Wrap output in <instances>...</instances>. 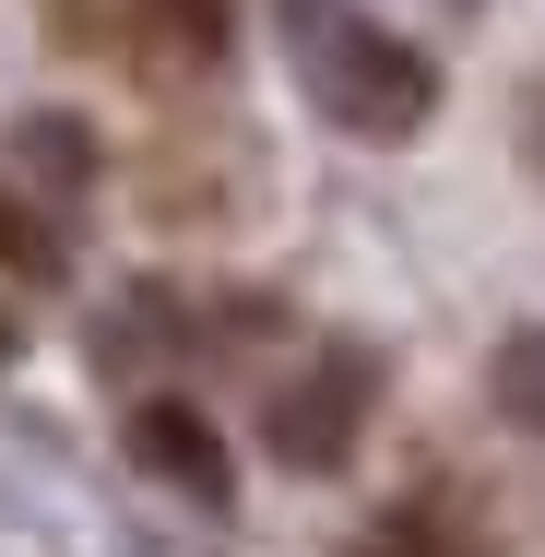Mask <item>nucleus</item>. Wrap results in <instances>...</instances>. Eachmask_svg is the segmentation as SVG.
I'll list each match as a JSON object with an SVG mask.
<instances>
[{
	"label": "nucleus",
	"mask_w": 545,
	"mask_h": 557,
	"mask_svg": "<svg viewBox=\"0 0 545 557\" xmlns=\"http://www.w3.org/2000/svg\"><path fill=\"white\" fill-rule=\"evenodd\" d=\"M12 178H24L48 214H72V202L96 190V131H84V119H60V108L12 119Z\"/></svg>",
	"instance_id": "4"
},
{
	"label": "nucleus",
	"mask_w": 545,
	"mask_h": 557,
	"mask_svg": "<svg viewBox=\"0 0 545 557\" xmlns=\"http://www.w3.org/2000/svg\"><path fill=\"white\" fill-rule=\"evenodd\" d=\"M0 261L12 273H60V225H48L36 190H0Z\"/></svg>",
	"instance_id": "6"
},
{
	"label": "nucleus",
	"mask_w": 545,
	"mask_h": 557,
	"mask_svg": "<svg viewBox=\"0 0 545 557\" xmlns=\"http://www.w3.org/2000/svg\"><path fill=\"white\" fill-rule=\"evenodd\" d=\"M309 96H321V119L356 131V143H416L428 108H438V72H428V48L380 36V24H356V12H309Z\"/></svg>",
	"instance_id": "1"
},
{
	"label": "nucleus",
	"mask_w": 545,
	"mask_h": 557,
	"mask_svg": "<svg viewBox=\"0 0 545 557\" xmlns=\"http://www.w3.org/2000/svg\"><path fill=\"white\" fill-rule=\"evenodd\" d=\"M486 392H498V416H510V428H534V440H545V333H510V344H498Z\"/></svg>",
	"instance_id": "5"
},
{
	"label": "nucleus",
	"mask_w": 545,
	"mask_h": 557,
	"mask_svg": "<svg viewBox=\"0 0 545 557\" xmlns=\"http://www.w3.org/2000/svg\"><path fill=\"white\" fill-rule=\"evenodd\" d=\"M143 12H154V36H166V48L225 60V0H143Z\"/></svg>",
	"instance_id": "7"
},
{
	"label": "nucleus",
	"mask_w": 545,
	"mask_h": 557,
	"mask_svg": "<svg viewBox=\"0 0 545 557\" xmlns=\"http://www.w3.org/2000/svg\"><path fill=\"white\" fill-rule=\"evenodd\" d=\"M131 462L154 474V486H190L202 510L237 498V474H225V440L190 416V404H131Z\"/></svg>",
	"instance_id": "3"
},
{
	"label": "nucleus",
	"mask_w": 545,
	"mask_h": 557,
	"mask_svg": "<svg viewBox=\"0 0 545 557\" xmlns=\"http://www.w3.org/2000/svg\"><path fill=\"white\" fill-rule=\"evenodd\" d=\"M368 557H474V546H462L438 510H392V522L368 534Z\"/></svg>",
	"instance_id": "8"
},
{
	"label": "nucleus",
	"mask_w": 545,
	"mask_h": 557,
	"mask_svg": "<svg viewBox=\"0 0 545 557\" xmlns=\"http://www.w3.org/2000/svg\"><path fill=\"white\" fill-rule=\"evenodd\" d=\"M368 404H380V368H368L356 344H321L309 368H285L261 440H273V462H297V474H344V462H356V428H368Z\"/></svg>",
	"instance_id": "2"
},
{
	"label": "nucleus",
	"mask_w": 545,
	"mask_h": 557,
	"mask_svg": "<svg viewBox=\"0 0 545 557\" xmlns=\"http://www.w3.org/2000/svg\"><path fill=\"white\" fill-rule=\"evenodd\" d=\"M522 166L545 178V84H534V108H522Z\"/></svg>",
	"instance_id": "9"
}]
</instances>
